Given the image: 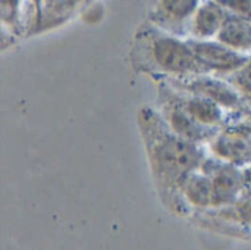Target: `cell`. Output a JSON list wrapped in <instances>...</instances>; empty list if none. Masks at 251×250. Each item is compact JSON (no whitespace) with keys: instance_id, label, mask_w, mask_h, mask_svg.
Here are the masks:
<instances>
[{"instance_id":"ac0fdd59","label":"cell","mask_w":251,"mask_h":250,"mask_svg":"<svg viewBox=\"0 0 251 250\" xmlns=\"http://www.w3.org/2000/svg\"><path fill=\"white\" fill-rule=\"evenodd\" d=\"M250 131H251V130H250Z\"/></svg>"},{"instance_id":"2e32d148","label":"cell","mask_w":251,"mask_h":250,"mask_svg":"<svg viewBox=\"0 0 251 250\" xmlns=\"http://www.w3.org/2000/svg\"><path fill=\"white\" fill-rule=\"evenodd\" d=\"M244 177H246V181H247V183H249V184L251 186V167L249 168V169H247V171H246Z\"/></svg>"},{"instance_id":"8992f818","label":"cell","mask_w":251,"mask_h":250,"mask_svg":"<svg viewBox=\"0 0 251 250\" xmlns=\"http://www.w3.org/2000/svg\"><path fill=\"white\" fill-rule=\"evenodd\" d=\"M213 150L221 156L232 162L251 161V140L240 133L222 134L215 143Z\"/></svg>"},{"instance_id":"7a4b0ae2","label":"cell","mask_w":251,"mask_h":250,"mask_svg":"<svg viewBox=\"0 0 251 250\" xmlns=\"http://www.w3.org/2000/svg\"><path fill=\"white\" fill-rule=\"evenodd\" d=\"M151 53L156 63L171 74H187L199 65L190 44L174 37L162 35L154 38Z\"/></svg>"},{"instance_id":"5b68a950","label":"cell","mask_w":251,"mask_h":250,"mask_svg":"<svg viewBox=\"0 0 251 250\" xmlns=\"http://www.w3.org/2000/svg\"><path fill=\"white\" fill-rule=\"evenodd\" d=\"M229 15H226L224 6L219 1H209L201 4L196 10L194 32L200 38L210 37L221 31Z\"/></svg>"},{"instance_id":"e0dca14e","label":"cell","mask_w":251,"mask_h":250,"mask_svg":"<svg viewBox=\"0 0 251 250\" xmlns=\"http://www.w3.org/2000/svg\"><path fill=\"white\" fill-rule=\"evenodd\" d=\"M246 97L249 99V102L251 103V91H249V93H246Z\"/></svg>"},{"instance_id":"8fae6325","label":"cell","mask_w":251,"mask_h":250,"mask_svg":"<svg viewBox=\"0 0 251 250\" xmlns=\"http://www.w3.org/2000/svg\"><path fill=\"white\" fill-rule=\"evenodd\" d=\"M187 196L194 205H209L213 202V186L204 177H191L187 181Z\"/></svg>"},{"instance_id":"277c9868","label":"cell","mask_w":251,"mask_h":250,"mask_svg":"<svg viewBox=\"0 0 251 250\" xmlns=\"http://www.w3.org/2000/svg\"><path fill=\"white\" fill-rule=\"evenodd\" d=\"M218 41L238 53L251 49V21L235 15L228 16L218 32Z\"/></svg>"},{"instance_id":"30bf717a","label":"cell","mask_w":251,"mask_h":250,"mask_svg":"<svg viewBox=\"0 0 251 250\" xmlns=\"http://www.w3.org/2000/svg\"><path fill=\"white\" fill-rule=\"evenodd\" d=\"M169 122L174 128V131L185 139V140H201L206 136V131L203 125H200L197 121H194L185 111L182 109H172L169 113Z\"/></svg>"},{"instance_id":"3957f363","label":"cell","mask_w":251,"mask_h":250,"mask_svg":"<svg viewBox=\"0 0 251 250\" xmlns=\"http://www.w3.org/2000/svg\"><path fill=\"white\" fill-rule=\"evenodd\" d=\"M199 65L216 71L241 69L247 63V57L226 47L219 41H191L188 43Z\"/></svg>"},{"instance_id":"5bb4252c","label":"cell","mask_w":251,"mask_h":250,"mask_svg":"<svg viewBox=\"0 0 251 250\" xmlns=\"http://www.w3.org/2000/svg\"><path fill=\"white\" fill-rule=\"evenodd\" d=\"M234 83L238 88L244 91V94L251 91V60L237 71V74L234 75Z\"/></svg>"},{"instance_id":"4fadbf2b","label":"cell","mask_w":251,"mask_h":250,"mask_svg":"<svg viewBox=\"0 0 251 250\" xmlns=\"http://www.w3.org/2000/svg\"><path fill=\"white\" fill-rule=\"evenodd\" d=\"M224 7L232 10L235 16L244 18L247 21H251V1H240V0H225L219 1Z\"/></svg>"},{"instance_id":"52a82bcc","label":"cell","mask_w":251,"mask_h":250,"mask_svg":"<svg viewBox=\"0 0 251 250\" xmlns=\"http://www.w3.org/2000/svg\"><path fill=\"white\" fill-rule=\"evenodd\" d=\"M190 88L196 91L197 94H200L201 97H207L212 102L226 106V108H234V106H238L240 103V99L235 90H232L229 85L218 80L200 78L197 81H193L190 84Z\"/></svg>"},{"instance_id":"ba28073f","label":"cell","mask_w":251,"mask_h":250,"mask_svg":"<svg viewBox=\"0 0 251 250\" xmlns=\"http://www.w3.org/2000/svg\"><path fill=\"white\" fill-rule=\"evenodd\" d=\"M185 112L197 121L200 125H215L222 119V111L218 103L212 102L207 97L196 96L187 100Z\"/></svg>"},{"instance_id":"7c38bea8","label":"cell","mask_w":251,"mask_h":250,"mask_svg":"<svg viewBox=\"0 0 251 250\" xmlns=\"http://www.w3.org/2000/svg\"><path fill=\"white\" fill-rule=\"evenodd\" d=\"M160 7L163 9L165 13H168L174 19H184L190 16L197 7V1H187V0H179V1H162Z\"/></svg>"},{"instance_id":"6da1fadb","label":"cell","mask_w":251,"mask_h":250,"mask_svg":"<svg viewBox=\"0 0 251 250\" xmlns=\"http://www.w3.org/2000/svg\"><path fill=\"white\" fill-rule=\"evenodd\" d=\"M156 167L171 178H179L191 171L200 161L199 149L188 140L165 134L153 149Z\"/></svg>"},{"instance_id":"9c48e42d","label":"cell","mask_w":251,"mask_h":250,"mask_svg":"<svg viewBox=\"0 0 251 250\" xmlns=\"http://www.w3.org/2000/svg\"><path fill=\"white\" fill-rule=\"evenodd\" d=\"M213 186V202L229 200L241 186V177L232 167H221L212 180Z\"/></svg>"},{"instance_id":"9a60e30c","label":"cell","mask_w":251,"mask_h":250,"mask_svg":"<svg viewBox=\"0 0 251 250\" xmlns=\"http://www.w3.org/2000/svg\"><path fill=\"white\" fill-rule=\"evenodd\" d=\"M238 212L240 215L246 220L251 222V202H243L240 206H238Z\"/></svg>"}]
</instances>
